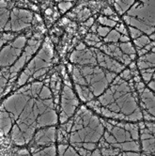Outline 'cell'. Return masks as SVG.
Wrapping results in <instances>:
<instances>
[{
    "instance_id": "1",
    "label": "cell",
    "mask_w": 155,
    "mask_h": 156,
    "mask_svg": "<svg viewBox=\"0 0 155 156\" xmlns=\"http://www.w3.org/2000/svg\"><path fill=\"white\" fill-rule=\"evenodd\" d=\"M0 109L12 121L10 136L18 146L29 143L37 129L55 126L58 122L52 92L42 82L23 86L5 100Z\"/></svg>"
},
{
    "instance_id": "2",
    "label": "cell",
    "mask_w": 155,
    "mask_h": 156,
    "mask_svg": "<svg viewBox=\"0 0 155 156\" xmlns=\"http://www.w3.org/2000/svg\"><path fill=\"white\" fill-rule=\"evenodd\" d=\"M86 105L109 119L136 122L143 119L135 87L119 76L115 78L97 100Z\"/></svg>"
},
{
    "instance_id": "3",
    "label": "cell",
    "mask_w": 155,
    "mask_h": 156,
    "mask_svg": "<svg viewBox=\"0 0 155 156\" xmlns=\"http://www.w3.org/2000/svg\"><path fill=\"white\" fill-rule=\"evenodd\" d=\"M105 128L99 119L86 106H81L72 120L69 141L73 148H83L92 151L103 138Z\"/></svg>"
},
{
    "instance_id": "4",
    "label": "cell",
    "mask_w": 155,
    "mask_h": 156,
    "mask_svg": "<svg viewBox=\"0 0 155 156\" xmlns=\"http://www.w3.org/2000/svg\"><path fill=\"white\" fill-rule=\"evenodd\" d=\"M106 131L104 133V140L110 146L123 151L124 152H139L141 146L139 143L138 124L122 123L112 119H101Z\"/></svg>"
},
{
    "instance_id": "5",
    "label": "cell",
    "mask_w": 155,
    "mask_h": 156,
    "mask_svg": "<svg viewBox=\"0 0 155 156\" xmlns=\"http://www.w3.org/2000/svg\"><path fill=\"white\" fill-rule=\"evenodd\" d=\"M72 76L74 85L86 87L94 97L101 96L117 77V74L108 72L98 65L73 66Z\"/></svg>"
},
{
    "instance_id": "6",
    "label": "cell",
    "mask_w": 155,
    "mask_h": 156,
    "mask_svg": "<svg viewBox=\"0 0 155 156\" xmlns=\"http://www.w3.org/2000/svg\"><path fill=\"white\" fill-rule=\"evenodd\" d=\"M125 23L148 37L154 33V1L135 2L123 16Z\"/></svg>"
},
{
    "instance_id": "7",
    "label": "cell",
    "mask_w": 155,
    "mask_h": 156,
    "mask_svg": "<svg viewBox=\"0 0 155 156\" xmlns=\"http://www.w3.org/2000/svg\"><path fill=\"white\" fill-rule=\"evenodd\" d=\"M53 57V45L51 41L47 39L42 44L39 53L35 55L34 58H32V60L20 74L16 85L17 87L26 85L27 82H32L33 80L45 74L52 64Z\"/></svg>"
},
{
    "instance_id": "8",
    "label": "cell",
    "mask_w": 155,
    "mask_h": 156,
    "mask_svg": "<svg viewBox=\"0 0 155 156\" xmlns=\"http://www.w3.org/2000/svg\"><path fill=\"white\" fill-rule=\"evenodd\" d=\"M41 43V34H36L33 36L28 42H26V45L24 49V52L22 53V55H20V58L16 60V62L9 68V85L5 90V93H8L10 90V87H12L13 81L16 78L17 74L19 73V72L23 69V67L26 64V62H28L30 60V58H32V55L35 54V52L39 49L40 45Z\"/></svg>"
},
{
    "instance_id": "9",
    "label": "cell",
    "mask_w": 155,
    "mask_h": 156,
    "mask_svg": "<svg viewBox=\"0 0 155 156\" xmlns=\"http://www.w3.org/2000/svg\"><path fill=\"white\" fill-rule=\"evenodd\" d=\"M26 37L20 35L0 50V70L12 67L26 45Z\"/></svg>"
},
{
    "instance_id": "10",
    "label": "cell",
    "mask_w": 155,
    "mask_h": 156,
    "mask_svg": "<svg viewBox=\"0 0 155 156\" xmlns=\"http://www.w3.org/2000/svg\"><path fill=\"white\" fill-rule=\"evenodd\" d=\"M33 21V13L28 9L13 7L10 13L9 24L5 29L7 32H19L30 27Z\"/></svg>"
},
{
    "instance_id": "11",
    "label": "cell",
    "mask_w": 155,
    "mask_h": 156,
    "mask_svg": "<svg viewBox=\"0 0 155 156\" xmlns=\"http://www.w3.org/2000/svg\"><path fill=\"white\" fill-rule=\"evenodd\" d=\"M61 112L59 116L60 123H65L75 113L79 101L75 96L71 86L64 85L61 91Z\"/></svg>"
},
{
    "instance_id": "12",
    "label": "cell",
    "mask_w": 155,
    "mask_h": 156,
    "mask_svg": "<svg viewBox=\"0 0 155 156\" xmlns=\"http://www.w3.org/2000/svg\"><path fill=\"white\" fill-rule=\"evenodd\" d=\"M57 140V129L55 126L43 127L39 129L34 136L30 146L36 147H47L53 145Z\"/></svg>"
},
{
    "instance_id": "13",
    "label": "cell",
    "mask_w": 155,
    "mask_h": 156,
    "mask_svg": "<svg viewBox=\"0 0 155 156\" xmlns=\"http://www.w3.org/2000/svg\"><path fill=\"white\" fill-rule=\"evenodd\" d=\"M95 55H96V59H97V65L101 68L111 72L114 73H119L123 70H125V66H123L121 63H119L118 60L110 58L109 55L104 54L102 51H100L99 49L93 48Z\"/></svg>"
},
{
    "instance_id": "14",
    "label": "cell",
    "mask_w": 155,
    "mask_h": 156,
    "mask_svg": "<svg viewBox=\"0 0 155 156\" xmlns=\"http://www.w3.org/2000/svg\"><path fill=\"white\" fill-rule=\"evenodd\" d=\"M70 60L76 66H96L97 59L93 49L76 50L71 54Z\"/></svg>"
},
{
    "instance_id": "15",
    "label": "cell",
    "mask_w": 155,
    "mask_h": 156,
    "mask_svg": "<svg viewBox=\"0 0 155 156\" xmlns=\"http://www.w3.org/2000/svg\"><path fill=\"white\" fill-rule=\"evenodd\" d=\"M100 51H103L104 54L109 55L116 60H118L119 63H121L123 66L130 65L132 63V60L129 55H124L118 47V43H104L103 45L100 47Z\"/></svg>"
},
{
    "instance_id": "16",
    "label": "cell",
    "mask_w": 155,
    "mask_h": 156,
    "mask_svg": "<svg viewBox=\"0 0 155 156\" xmlns=\"http://www.w3.org/2000/svg\"><path fill=\"white\" fill-rule=\"evenodd\" d=\"M140 97V104H141V110L146 111L147 113L154 117L155 115V101H154V93L149 88H144L139 92Z\"/></svg>"
},
{
    "instance_id": "17",
    "label": "cell",
    "mask_w": 155,
    "mask_h": 156,
    "mask_svg": "<svg viewBox=\"0 0 155 156\" xmlns=\"http://www.w3.org/2000/svg\"><path fill=\"white\" fill-rule=\"evenodd\" d=\"M13 6L12 2L9 1H0V32L5 31L12 13V9Z\"/></svg>"
},
{
    "instance_id": "18",
    "label": "cell",
    "mask_w": 155,
    "mask_h": 156,
    "mask_svg": "<svg viewBox=\"0 0 155 156\" xmlns=\"http://www.w3.org/2000/svg\"><path fill=\"white\" fill-rule=\"evenodd\" d=\"M154 60H155V52L154 48L151 52H149L145 55H141L137 60V66L141 71L153 69L154 68Z\"/></svg>"
},
{
    "instance_id": "19",
    "label": "cell",
    "mask_w": 155,
    "mask_h": 156,
    "mask_svg": "<svg viewBox=\"0 0 155 156\" xmlns=\"http://www.w3.org/2000/svg\"><path fill=\"white\" fill-rule=\"evenodd\" d=\"M32 156H57V147L55 144L47 147L30 146Z\"/></svg>"
},
{
    "instance_id": "20",
    "label": "cell",
    "mask_w": 155,
    "mask_h": 156,
    "mask_svg": "<svg viewBox=\"0 0 155 156\" xmlns=\"http://www.w3.org/2000/svg\"><path fill=\"white\" fill-rule=\"evenodd\" d=\"M12 128V121L3 109H0V135H8Z\"/></svg>"
},
{
    "instance_id": "21",
    "label": "cell",
    "mask_w": 155,
    "mask_h": 156,
    "mask_svg": "<svg viewBox=\"0 0 155 156\" xmlns=\"http://www.w3.org/2000/svg\"><path fill=\"white\" fill-rule=\"evenodd\" d=\"M74 86H75V90H76L77 94H78L79 98L84 103H88V102L93 101L95 97L93 96V94L90 92V90H88L87 87H82V86H77V85H74Z\"/></svg>"
},
{
    "instance_id": "22",
    "label": "cell",
    "mask_w": 155,
    "mask_h": 156,
    "mask_svg": "<svg viewBox=\"0 0 155 156\" xmlns=\"http://www.w3.org/2000/svg\"><path fill=\"white\" fill-rule=\"evenodd\" d=\"M9 81V68H4L0 70V97L4 93L8 87Z\"/></svg>"
},
{
    "instance_id": "23",
    "label": "cell",
    "mask_w": 155,
    "mask_h": 156,
    "mask_svg": "<svg viewBox=\"0 0 155 156\" xmlns=\"http://www.w3.org/2000/svg\"><path fill=\"white\" fill-rule=\"evenodd\" d=\"M115 6V9L119 14H123L128 12V9L132 6L135 1L128 0V1H113L112 2Z\"/></svg>"
},
{
    "instance_id": "24",
    "label": "cell",
    "mask_w": 155,
    "mask_h": 156,
    "mask_svg": "<svg viewBox=\"0 0 155 156\" xmlns=\"http://www.w3.org/2000/svg\"><path fill=\"white\" fill-rule=\"evenodd\" d=\"M58 156H80L73 147H70L66 144L58 145Z\"/></svg>"
},
{
    "instance_id": "25",
    "label": "cell",
    "mask_w": 155,
    "mask_h": 156,
    "mask_svg": "<svg viewBox=\"0 0 155 156\" xmlns=\"http://www.w3.org/2000/svg\"><path fill=\"white\" fill-rule=\"evenodd\" d=\"M15 33L12 32H0V50H1L5 44L8 42H10L15 39Z\"/></svg>"
},
{
    "instance_id": "26",
    "label": "cell",
    "mask_w": 155,
    "mask_h": 156,
    "mask_svg": "<svg viewBox=\"0 0 155 156\" xmlns=\"http://www.w3.org/2000/svg\"><path fill=\"white\" fill-rule=\"evenodd\" d=\"M118 47L119 49L121 50L124 55H136V49L132 46V44L131 42H121V43H118Z\"/></svg>"
},
{
    "instance_id": "27",
    "label": "cell",
    "mask_w": 155,
    "mask_h": 156,
    "mask_svg": "<svg viewBox=\"0 0 155 156\" xmlns=\"http://www.w3.org/2000/svg\"><path fill=\"white\" fill-rule=\"evenodd\" d=\"M120 36L121 35L117 30H111L107 34V36L105 38H104V41L106 44H108V43H117L119 41Z\"/></svg>"
},
{
    "instance_id": "28",
    "label": "cell",
    "mask_w": 155,
    "mask_h": 156,
    "mask_svg": "<svg viewBox=\"0 0 155 156\" xmlns=\"http://www.w3.org/2000/svg\"><path fill=\"white\" fill-rule=\"evenodd\" d=\"M98 22L101 25H103V27H115L117 26V22L113 21L112 19H110L106 16H104V15H101L99 18H98Z\"/></svg>"
},
{
    "instance_id": "29",
    "label": "cell",
    "mask_w": 155,
    "mask_h": 156,
    "mask_svg": "<svg viewBox=\"0 0 155 156\" xmlns=\"http://www.w3.org/2000/svg\"><path fill=\"white\" fill-rule=\"evenodd\" d=\"M135 43H136V46L137 47V51H138V50L144 48L145 46H147L149 43H150V39L148 36L142 35L141 37L135 40Z\"/></svg>"
},
{
    "instance_id": "30",
    "label": "cell",
    "mask_w": 155,
    "mask_h": 156,
    "mask_svg": "<svg viewBox=\"0 0 155 156\" xmlns=\"http://www.w3.org/2000/svg\"><path fill=\"white\" fill-rule=\"evenodd\" d=\"M102 153V156H117L118 155L121 151L116 148L113 147H108V148H101L100 149Z\"/></svg>"
},
{
    "instance_id": "31",
    "label": "cell",
    "mask_w": 155,
    "mask_h": 156,
    "mask_svg": "<svg viewBox=\"0 0 155 156\" xmlns=\"http://www.w3.org/2000/svg\"><path fill=\"white\" fill-rule=\"evenodd\" d=\"M141 74L143 77V80L146 83H149L150 81V79H153L154 78V68L141 71Z\"/></svg>"
},
{
    "instance_id": "32",
    "label": "cell",
    "mask_w": 155,
    "mask_h": 156,
    "mask_svg": "<svg viewBox=\"0 0 155 156\" xmlns=\"http://www.w3.org/2000/svg\"><path fill=\"white\" fill-rule=\"evenodd\" d=\"M111 31L110 30V28H108V27H97V32H98V35L100 36V37H102V38H105L106 36H107V34L108 33Z\"/></svg>"
},
{
    "instance_id": "33",
    "label": "cell",
    "mask_w": 155,
    "mask_h": 156,
    "mask_svg": "<svg viewBox=\"0 0 155 156\" xmlns=\"http://www.w3.org/2000/svg\"><path fill=\"white\" fill-rule=\"evenodd\" d=\"M132 73L131 70H123L122 72L120 73V78L121 79H123L125 81H129L131 80V78H132Z\"/></svg>"
},
{
    "instance_id": "34",
    "label": "cell",
    "mask_w": 155,
    "mask_h": 156,
    "mask_svg": "<svg viewBox=\"0 0 155 156\" xmlns=\"http://www.w3.org/2000/svg\"><path fill=\"white\" fill-rule=\"evenodd\" d=\"M129 31H130V34H131L132 38L134 40H136V39H137V38H139V37H141L143 35V33L141 31H139V30H137V29H136L134 27H129Z\"/></svg>"
},
{
    "instance_id": "35",
    "label": "cell",
    "mask_w": 155,
    "mask_h": 156,
    "mask_svg": "<svg viewBox=\"0 0 155 156\" xmlns=\"http://www.w3.org/2000/svg\"><path fill=\"white\" fill-rule=\"evenodd\" d=\"M72 6V2H60L58 4V8L62 12H66Z\"/></svg>"
},
{
    "instance_id": "36",
    "label": "cell",
    "mask_w": 155,
    "mask_h": 156,
    "mask_svg": "<svg viewBox=\"0 0 155 156\" xmlns=\"http://www.w3.org/2000/svg\"><path fill=\"white\" fill-rule=\"evenodd\" d=\"M116 27H117V28L115 30H117L120 35L128 36V31H127V29H126V27H125V26L123 24H119V25H118Z\"/></svg>"
},
{
    "instance_id": "37",
    "label": "cell",
    "mask_w": 155,
    "mask_h": 156,
    "mask_svg": "<svg viewBox=\"0 0 155 156\" xmlns=\"http://www.w3.org/2000/svg\"><path fill=\"white\" fill-rule=\"evenodd\" d=\"M86 41H91V42H102L100 41V38L95 35V34H88L86 37Z\"/></svg>"
},
{
    "instance_id": "38",
    "label": "cell",
    "mask_w": 155,
    "mask_h": 156,
    "mask_svg": "<svg viewBox=\"0 0 155 156\" xmlns=\"http://www.w3.org/2000/svg\"><path fill=\"white\" fill-rule=\"evenodd\" d=\"M90 16V12L87 9H84L82 12L78 14V17L81 21H84L85 19H86L87 17Z\"/></svg>"
},
{
    "instance_id": "39",
    "label": "cell",
    "mask_w": 155,
    "mask_h": 156,
    "mask_svg": "<svg viewBox=\"0 0 155 156\" xmlns=\"http://www.w3.org/2000/svg\"><path fill=\"white\" fill-rule=\"evenodd\" d=\"M74 149L77 152L79 153L80 156H90V154H91V151H86L83 148H74Z\"/></svg>"
},
{
    "instance_id": "40",
    "label": "cell",
    "mask_w": 155,
    "mask_h": 156,
    "mask_svg": "<svg viewBox=\"0 0 155 156\" xmlns=\"http://www.w3.org/2000/svg\"><path fill=\"white\" fill-rule=\"evenodd\" d=\"M103 13H104L105 16H106V15H108V16H110V17L113 16V15H115L114 12H113L112 9L110 8V7H106V8L103 10Z\"/></svg>"
},
{
    "instance_id": "41",
    "label": "cell",
    "mask_w": 155,
    "mask_h": 156,
    "mask_svg": "<svg viewBox=\"0 0 155 156\" xmlns=\"http://www.w3.org/2000/svg\"><path fill=\"white\" fill-rule=\"evenodd\" d=\"M17 156H32V154H30V152L28 151V150L23 149V150H20L17 152Z\"/></svg>"
},
{
    "instance_id": "42",
    "label": "cell",
    "mask_w": 155,
    "mask_h": 156,
    "mask_svg": "<svg viewBox=\"0 0 155 156\" xmlns=\"http://www.w3.org/2000/svg\"><path fill=\"white\" fill-rule=\"evenodd\" d=\"M135 88H136V90L138 91V92H141L144 88H145V85H144V83L142 82V81H140V82H136V87H135Z\"/></svg>"
},
{
    "instance_id": "43",
    "label": "cell",
    "mask_w": 155,
    "mask_h": 156,
    "mask_svg": "<svg viewBox=\"0 0 155 156\" xmlns=\"http://www.w3.org/2000/svg\"><path fill=\"white\" fill-rule=\"evenodd\" d=\"M119 41L120 42H130V38L126 35H121L119 38Z\"/></svg>"
},
{
    "instance_id": "44",
    "label": "cell",
    "mask_w": 155,
    "mask_h": 156,
    "mask_svg": "<svg viewBox=\"0 0 155 156\" xmlns=\"http://www.w3.org/2000/svg\"><path fill=\"white\" fill-rule=\"evenodd\" d=\"M90 156H102L101 151H100V149H99V148L95 149L94 151H91Z\"/></svg>"
},
{
    "instance_id": "45",
    "label": "cell",
    "mask_w": 155,
    "mask_h": 156,
    "mask_svg": "<svg viewBox=\"0 0 155 156\" xmlns=\"http://www.w3.org/2000/svg\"><path fill=\"white\" fill-rule=\"evenodd\" d=\"M154 84H155V82H154V78H153V79H151L150 82H149V90H151V91H154V90H155Z\"/></svg>"
},
{
    "instance_id": "46",
    "label": "cell",
    "mask_w": 155,
    "mask_h": 156,
    "mask_svg": "<svg viewBox=\"0 0 155 156\" xmlns=\"http://www.w3.org/2000/svg\"><path fill=\"white\" fill-rule=\"evenodd\" d=\"M92 25H93V19H92V18L88 19V20H87V22H86V23H84V26H86V27H91Z\"/></svg>"
},
{
    "instance_id": "47",
    "label": "cell",
    "mask_w": 155,
    "mask_h": 156,
    "mask_svg": "<svg viewBox=\"0 0 155 156\" xmlns=\"http://www.w3.org/2000/svg\"><path fill=\"white\" fill-rule=\"evenodd\" d=\"M84 49H86V45L84 43H80L78 46H77V48H76V50H78V51H80V50H84Z\"/></svg>"
},
{
    "instance_id": "48",
    "label": "cell",
    "mask_w": 155,
    "mask_h": 156,
    "mask_svg": "<svg viewBox=\"0 0 155 156\" xmlns=\"http://www.w3.org/2000/svg\"><path fill=\"white\" fill-rule=\"evenodd\" d=\"M146 156H154V154H148V155H146Z\"/></svg>"
},
{
    "instance_id": "49",
    "label": "cell",
    "mask_w": 155,
    "mask_h": 156,
    "mask_svg": "<svg viewBox=\"0 0 155 156\" xmlns=\"http://www.w3.org/2000/svg\"><path fill=\"white\" fill-rule=\"evenodd\" d=\"M142 156H143V155H142Z\"/></svg>"
}]
</instances>
